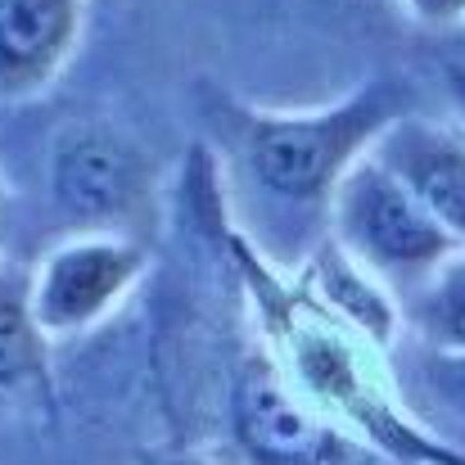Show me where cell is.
<instances>
[{
  "label": "cell",
  "instance_id": "1",
  "mask_svg": "<svg viewBox=\"0 0 465 465\" xmlns=\"http://www.w3.org/2000/svg\"><path fill=\"white\" fill-rule=\"evenodd\" d=\"M226 249L262 321L267 357L308 407L343 425L389 465H465L457 443H443L402 407L380 343L325 308L299 272H276L240 231H226Z\"/></svg>",
  "mask_w": 465,
  "mask_h": 465
},
{
  "label": "cell",
  "instance_id": "2",
  "mask_svg": "<svg viewBox=\"0 0 465 465\" xmlns=\"http://www.w3.org/2000/svg\"><path fill=\"white\" fill-rule=\"evenodd\" d=\"M411 109V86L371 82L321 114H240L235 150L249 185L285 208H321L339 181Z\"/></svg>",
  "mask_w": 465,
  "mask_h": 465
},
{
  "label": "cell",
  "instance_id": "3",
  "mask_svg": "<svg viewBox=\"0 0 465 465\" xmlns=\"http://www.w3.org/2000/svg\"><path fill=\"white\" fill-rule=\"evenodd\" d=\"M339 244L375 276H425L448 262L457 240L448 226L380 163L366 154L334 190L330 199Z\"/></svg>",
  "mask_w": 465,
  "mask_h": 465
},
{
  "label": "cell",
  "instance_id": "4",
  "mask_svg": "<svg viewBox=\"0 0 465 465\" xmlns=\"http://www.w3.org/2000/svg\"><path fill=\"white\" fill-rule=\"evenodd\" d=\"M231 420L235 439L258 465H371V457H380L343 425L308 407L267 352L240 361L231 389Z\"/></svg>",
  "mask_w": 465,
  "mask_h": 465
},
{
  "label": "cell",
  "instance_id": "5",
  "mask_svg": "<svg viewBox=\"0 0 465 465\" xmlns=\"http://www.w3.org/2000/svg\"><path fill=\"white\" fill-rule=\"evenodd\" d=\"M154 163L114 123H68L50 145V194L64 217L100 231L127 222L150 194Z\"/></svg>",
  "mask_w": 465,
  "mask_h": 465
},
{
  "label": "cell",
  "instance_id": "6",
  "mask_svg": "<svg viewBox=\"0 0 465 465\" xmlns=\"http://www.w3.org/2000/svg\"><path fill=\"white\" fill-rule=\"evenodd\" d=\"M141 267H145V249L132 244V240L82 235V240L59 244L41 262V272L27 290V303H32L41 334L64 339V334H77V330L95 325L132 290Z\"/></svg>",
  "mask_w": 465,
  "mask_h": 465
},
{
  "label": "cell",
  "instance_id": "7",
  "mask_svg": "<svg viewBox=\"0 0 465 465\" xmlns=\"http://www.w3.org/2000/svg\"><path fill=\"white\" fill-rule=\"evenodd\" d=\"M371 154L448 226L457 244H465V136L420 118H402L380 136Z\"/></svg>",
  "mask_w": 465,
  "mask_h": 465
},
{
  "label": "cell",
  "instance_id": "8",
  "mask_svg": "<svg viewBox=\"0 0 465 465\" xmlns=\"http://www.w3.org/2000/svg\"><path fill=\"white\" fill-rule=\"evenodd\" d=\"M82 0H0V100H32L64 68Z\"/></svg>",
  "mask_w": 465,
  "mask_h": 465
},
{
  "label": "cell",
  "instance_id": "9",
  "mask_svg": "<svg viewBox=\"0 0 465 465\" xmlns=\"http://www.w3.org/2000/svg\"><path fill=\"white\" fill-rule=\"evenodd\" d=\"M299 281L308 285L325 308H334L348 325H357L371 343H380L384 352L393 348L398 303L389 299V290L380 285V276L366 272L339 240H321L312 249V258L299 267Z\"/></svg>",
  "mask_w": 465,
  "mask_h": 465
},
{
  "label": "cell",
  "instance_id": "10",
  "mask_svg": "<svg viewBox=\"0 0 465 465\" xmlns=\"http://www.w3.org/2000/svg\"><path fill=\"white\" fill-rule=\"evenodd\" d=\"M45 384V334L18 285L0 281V393Z\"/></svg>",
  "mask_w": 465,
  "mask_h": 465
},
{
  "label": "cell",
  "instance_id": "11",
  "mask_svg": "<svg viewBox=\"0 0 465 465\" xmlns=\"http://www.w3.org/2000/svg\"><path fill=\"white\" fill-rule=\"evenodd\" d=\"M416 325L439 352H465V258H448L416 303Z\"/></svg>",
  "mask_w": 465,
  "mask_h": 465
},
{
  "label": "cell",
  "instance_id": "12",
  "mask_svg": "<svg viewBox=\"0 0 465 465\" xmlns=\"http://www.w3.org/2000/svg\"><path fill=\"white\" fill-rule=\"evenodd\" d=\"M425 380L439 393V402H448L465 420V352H434L425 366Z\"/></svg>",
  "mask_w": 465,
  "mask_h": 465
},
{
  "label": "cell",
  "instance_id": "13",
  "mask_svg": "<svg viewBox=\"0 0 465 465\" xmlns=\"http://www.w3.org/2000/svg\"><path fill=\"white\" fill-rule=\"evenodd\" d=\"M420 18H430V23H452V18H461L465 14V0H407Z\"/></svg>",
  "mask_w": 465,
  "mask_h": 465
},
{
  "label": "cell",
  "instance_id": "14",
  "mask_svg": "<svg viewBox=\"0 0 465 465\" xmlns=\"http://www.w3.org/2000/svg\"><path fill=\"white\" fill-rule=\"evenodd\" d=\"M158 465H213V461H203V457H190V452H181V457H163Z\"/></svg>",
  "mask_w": 465,
  "mask_h": 465
},
{
  "label": "cell",
  "instance_id": "15",
  "mask_svg": "<svg viewBox=\"0 0 465 465\" xmlns=\"http://www.w3.org/2000/svg\"><path fill=\"white\" fill-rule=\"evenodd\" d=\"M452 91H457V100H461V109H465V68H452Z\"/></svg>",
  "mask_w": 465,
  "mask_h": 465
}]
</instances>
